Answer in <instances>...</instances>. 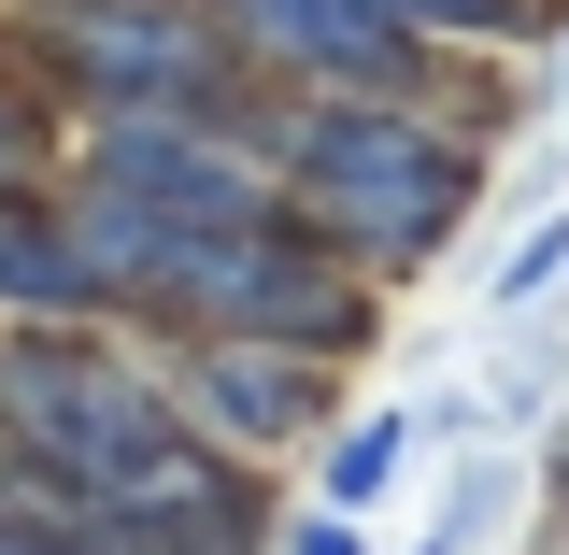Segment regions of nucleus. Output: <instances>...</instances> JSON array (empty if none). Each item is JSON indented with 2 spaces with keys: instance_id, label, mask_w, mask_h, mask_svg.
I'll use <instances>...</instances> for the list:
<instances>
[{
  "instance_id": "obj_12",
  "label": "nucleus",
  "mask_w": 569,
  "mask_h": 555,
  "mask_svg": "<svg viewBox=\"0 0 569 555\" xmlns=\"http://www.w3.org/2000/svg\"><path fill=\"white\" fill-rule=\"evenodd\" d=\"M271 555H370V542H356V513H328V498H313V513H284Z\"/></svg>"
},
{
  "instance_id": "obj_9",
  "label": "nucleus",
  "mask_w": 569,
  "mask_h": 555,
  "mask_svg": "<svg viewBox=\"0 0 569 555\" xmlns=\"http://www.w3.org/2000/svg\"><path fill=\"white\" fill-rule=\"evenodd\" d=\"M413 43H485V58H527V43H556L569 0H385Z\"/></svg>"
},
{
  "instance_id": "obj_1",
  "label": "nucleus",
  "mask_w": 569,
  "mask_h": 555,
  "mask_svg": "<svg viewBox=\"0 0 569 555\" xmlns=\"http://www.w3.org/2000/svg\"><path fill=\"white\" fill-rule=\"evenodd\" d=\"M242 129L271 157L284 214L328 228L370 285H413L470 228V200H485V171H498V129L441 115V100H284V86H257Z\"/></svg>"
},
{
  "instance_id": "obj_2",
  "label": "nucleus",
  "mask_w": 569,
  "mask_h": 555,
  "mask_svg": "<svg viewBox=\"0 0 569 555\" xmlns=\"http://www.w3.org/2000/svg\"><path fill=\"white\" fill-rule=\"evenodd\" d=\"M71 242H86V271H100V299L129 314L142 285H157V257L171 242H200V228H242V214H271V157H257V129L242 115H71Z\"/></svg>"
},
{
  "instance_id": "obj_6",
  "label": "nucleus",
  "mask_w": 569,
  "mask_h": 555,
  "mask_svg": "<svg viewBox=\"0 0 569 555\" xmlns=\"http://www.w3.org/2000/svg\"><path fill=\"white\" fill-rule=\"evenodd\" d=\"M142 356H157L171 427L213 442V456H242V470H284V456L328 442V356H299V343H257V328H171V343H142Z\"/></svg>"
},
{
  "instance_id": "obj_13",
  "label": "nucleus",
  "mask_w": 569,
  "mask_h": 555,
  "mask_svg": "<svg viewBox=\"0 0 569 555\" xmlns=\"http://www.w3.org/2000/svg\"><path fill=\"white\" fill-rule=\"evenodd\" d=\"M541 555H569V498H556V527H541Z\"/></svg>"
},
{
  "instance_id": "obj_7",
  "label": "nucleus",
  "mask_w": 569,
  "mask_h": 555,
  "mask_svg": "<svg viewBox=\"0 0 569 555\" xmlns=\"http://www.w3.org/2000/svg\"><path fill=\"white\" fill-rule=\"evenodd\" d=\"M0 328H114V299L86 271L58 186H14L0 200Z\"/></svg>"
},
{
  "instance_id": "obj_3",
  "label": "nucleus",
  "mask_w": 569,
  "mask_h": 555,
  "mask_svg": "<svg viewBox=\"0 0 569 555\" xmlns=\"http://www.w3.org/2000/svg\"><path fill=\"white\" fill-rule=\"evenodd\" d=\"M129 343H171V328H257V343H299L356 370V356L385 343V285L356 271L328 228H299V214H242V228H200V242H171L157 285H142L129 314H114Z\"/></svg>"
},
{
  "instance_id": "obj_4",
  "label": "nucleus",
  "mask_w": 569,
  "mask_h": 555,
  "mask_svg": "<svg viewBox=\"0 0 569 555\" xmlns=\"http://www.w3.org/2000/svg\"><path fill=\"white\" fill-rule=\"evenodd\" d=\"M0 58L58 115H242L257 100L213 0H0Z\"/></svg>"
},
{
  "instance_id": "obj_8",
  "label": "nucleus",
  "mask_w": 569,
  "mask_h": 555,
  "mask_svg": "<svg viewBox=\"0 0 569 555\" xmlns=\"http://www.w3.org/2000/svg\"><path fill=\"white\" fill-rule=\"evenodd\" d=\"M413 442H427V414H413V399H399V414L328 427V456H313V498H328V513H385V498H399V470H413Z\"/></svg>"
},
{
  "instance_id": "obj_5",
  "label": "nucleus",
  "mask_w": 569,
  "mask_h": 555,
  "mask_svg": "<svg viewBox=\"0 0 569 555\" xmlns=\"http://www.w3.org/2000/svg\"><path fill=\"white\" fill-rule=\"evenodd\" d=\"M213 29L284 100H441L470 129H512V58H485V43H413L385 0H213Z\"/></svg>"
},
{
  "instance_id": "obj_10",
  "label": "nucleus",
  "mask_w": 569,
  "mask_h": 555,
  "mask_svg": "<svg viewBox=\"0 0 569 555\" xmlns=\"http://www.w3.org/2000/svg\"><path fill=\"white\" fill-rule=\"evenodd\" d=\"M58 171H71V115L0 58V200H14V186H58Z\"/></svg>"
},
{
  "instance_id": "obj_11",
  "label": "nucleus",
  "mask_w": 569,
  "mask_h": 555,
  "mask_svg": "<svg viewBox=\"0 0 569 555\" xmlns=\"http://www.w3.org/2000/svg\"><path fill=\"white\" fill-rule=\"evenodd\" d=\"M556 285H569V214H541V228H527V242L485 271V314H541Z\"/></svg>"
},
{
  "instance_id": "obj_14",
  "label": "nucleus",
  "mask_w": 569,
  "mask_h": 555,
  "mask_svg": "<svg viewBox=\"0 0 569 555\" xmlns=\"http://www.w3.org/2000/svg\"><path fill=\"white\" fill-rule=\"evenodd\" d=\"M556 498H569V427H556Z\"/></svg>"
}]
</instances>
